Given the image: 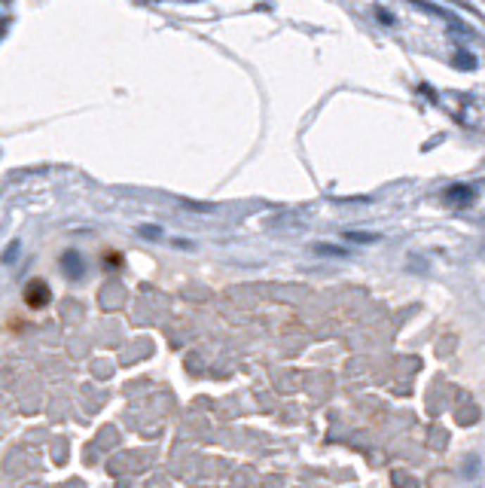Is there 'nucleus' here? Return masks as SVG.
Here are the masks:
<instances>
[{
	"label": "nucleus",
	"instance_id": "nucleus-2",
	"mask_svg": "<svg viewBox=\"0 0 485 488\" xmlns=\"http://www.w3.org/2000/svg\"><path fill=\"white\" fill-rule=\"evenodd\" d=\"M61 265H64V272H68L73 281H77L80 275H82V256H80L77 251H64V256H61Z\"/></svg>",
	"mask_w": 485,
	"mask_h": 488
},
{
	"label": "nucleus",
	"instance_id": "nucleus-1",
	"mask_svg": "<svg viewBox=\"0 0 485 488\" xmlns=\"http://www.w3.org/2000/svg\"><path fill=\"white\" fill-rule=\"evenodd\" d=\"M22 296H25V306H27V308H43L46 302H49L52 293H49V287H46V281L34 278V281H27V284H25Z\"/></svg>",
	"mask_w": 485,
	"mask_h": 488
}]
</instances>
